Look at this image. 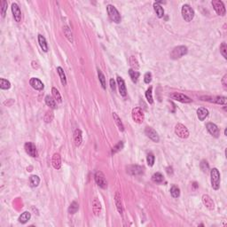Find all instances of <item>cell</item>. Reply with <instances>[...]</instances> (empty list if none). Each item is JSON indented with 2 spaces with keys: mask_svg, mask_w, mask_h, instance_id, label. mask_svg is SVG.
Listing matches in <instances>:
<instances>
[{
  "mask_svg": "<svg viewBox=\"0 0 227 227\" xmlns=\"http://www.w3.org/2000/svg\"><path fill=\"white\" fill-rule=\"evenodd\" d=\"M107 14L110 18V20L115 23H120L121 20H122V18H121V15L119 13V12L117 11V9L112 5V4H108L107 6Z\"/></svg>",
  "mask_w": 227,
  "mask_h": 227,
  "instance_id": "1",
  "label": "cell"
},
{
  "mask_svg": "<svg viewBox=\"0 0 227 227\" xmlns=\"http://www.w3.org/2000/svg\"><path fill=\"white\" fill-rule=\"evenodd\" d=\"M215 11L217 12V13L218 15H221V16H224L226 12V7H225V4L222 1H219V0H214L211 2Z\"/></svg>",
  "mask_w": 227,
  "mask_h": 227,
  "instance_id": "9",
  "label": "cell"
},
{
  "mask_svg": "<svg viewBox=\"0 0 227 227\" xmlns=\"http://www.w3.org/2000/svg\"><path fill=\"white\" fill-rule=\"evenodd\" d=\"M52 119H53V113L52 112H47L45 116H44V121L46 123H50V122L52 121Z\"/></svg>",
  "mask_w": 227,
  "mask_h": 227,
  "instance_id": "46",
  "label": "cell"
},
{
  "mask_svg": "<svg viewBox=\"0 0 227 227\" xmlns=\"http://www.w3.org/2000/svg\"><path fill=\"white\" fill-rule=\"evenodd\" d=\"M130 63H131V67H132V68H133V70L135 69H138L139 68V63H138V61H137V59L134 57V56H131V58H130Z\"/></svg>",
  "mask_w": 227,
  "mask_h": 227,
  "instance_id": "42",
  "label": "cell"
},
{
  "mask_svg": "<svg viewBox=\"0 0 227 227\" xmlns=\"http://www.w3.org/2000/svg\"><path fill=\"white\" fill-rule=\"evenodd\" d=\"M117 83H118L120 94H121L123 97H125L126 94H127V90H126L125 83H124L123 79L121 76H117Z\"/></svg>",
  "mask_w": 227,
  "mask_h": 227,
  "instance_id": "18",
  "label": "cell"
},
{
  "mask_svg": "<svg viewBox=\"0 0 227 227\" xmlns=\"http://www.w3.org/2000/svg\"><path fill=\"white\" fill-rule=\"evenodd\" d=\"M110 87L112 91H115V82L113 78L110 79Z\"/></svg>",
  "mask_w": 227,
  "mask_h": 227,
  "instance_id": "48",
  "label": "cell"
},
{
  "mask_svg": "<svg viewBox=\"0 0 227 227\" xmlns=\"http://www.w3.org/2000/svg\"><path fill=\"white\" fill-rule=\"evenodd\" d=\"M113 117H114L115 122L116 125L118 126L119 130H120L121 131H124V126H123V123H122L120 117L116 115V113H113Z\"/></svg>",
  "mask_w": 227,
  "mask_h": 227,
  "instance_id": "29",
  "label": "cell"
},
{
  "mask_svg": "<svg viewBox=\"0 0 227 227\" xmlns=\"http://www.w3.org/2000/svg\"><path fill=\"white\" fill-rule=\"evenodd\" d=\"M123 148V141H120L118 144H116V145L113 147V149H112V154L117 153V152L121 151Z\"/></svg>",
  "mask_w": 227,
  "mask_h": 227,
  "instance_id": "41",
  "label": "cell"
},
{
  "mask_svg": "<svg viewBox=\"0 0 227 227\" xmlns=\"http://www.w3.org/2000/svg\"><path fill=\"white\" fill-rule=\"evenodd\" d=\"M181 13H182L184 20L187 22L192 21V20L194 18V11L189 4H184L182 6Z\"/></svg>",
  "mask_w": 227,
  "mask_h": 227,
  "instance_id": "3",
  "label": "cell"
},
{
  "mask_svg": "<svg viewBox=\"0 0 227 227\" xmlns=\"http://www.w3.org/2000/svg\"><path fill=\"white\" fill-rule=\"evenodd\" d=\"M170 98L172 99H175L177 101H179V102H182V103H191L192 102V99L187 97L186 95L185 94H182V93H178V92H173L171 93L170 95Z\"/></svg>",
  "mask_w": 227,
  "mask_h": 227,
  "instance_id": "10",
  "label": "cell"
},
{
  "mask_svg": "<svg viewBox=\"0 0 227 227\" xmlns=\"http://www.w3.org/2000/svg\"><path fill=\"white\" fill-rule=\"evenodd\" d=\"M24 149L29 156H31V157H36L37 156L36 147L35 144H33L32 142H27L24 146Z\"/></svg>",
  "mask_w": 227,
  "mask_h": 227,
  "instance_id": "11",
  "label": "cell"
},
{
  "mask_svg": "<svg viewBox=\"0 0 227 227\" xmlns=\"http://www.w3.org/2000/svg\"><path fill=\"white\" fill-rule=\"evenodd\" d=\"M38 43H39V45H40L41 49H42L44 52H47V51H48V44H47L46 39L44 38V36L38 35Z\"/></svg>",
  "mask_w": 227,
  "mask_h": 227,
  "instance_id": "22",
  "label": "cell"
},
{
  "mask_svg": "<svg viewBox=\"0 0 227 227\" xmlns=\"http://www.w3.org/2000/svg\"><path fill=\"white\" fill-rule=\"evenodd\" d=\"M226 79H227V75H225L224 77H223V80H222V83L225 87H226L227 83H226Z\"/></svg>",
  "mask_w": 227,
  "mask_h": 227,
  "instance_id": "49",
  "label": "cell"
},
{
  "mask_svg": "<svg viewBox=\"0 0 227 227\" xmlns=\"http://www.w3.org/2000/svg\"><path fill=\"white\" fill-rule=\"evenodd\" d=\"M51 164L54 169L59 170L61 167V158L59 154H54L51 159Z\"/></svg>",
  "mask_w": 227,
  "mask_h": 227,
  "instance_id": "20",
  "label": "cell"
},
{
  "mask_svg": "<svg viewBox=\"0 0 227 227\" xmlns=\"http://www.w3.org/2000/svg\"><path fill=\"white\" fill-rule=\"evenodd\" d=\"M94 178H95L96 183L98 184V186H99V187H101V188H103V189H105V188L107 187V179H106L105 175H104L101 171L96 172Z\"/></svg>",
  "mask_w": 227,
  "mask_h": 227,
  "instance_id": "8",
  "label": "cell"
},
{
  "mask_svg": "<svg viewBox=\"0 0 227 227\" xmlns=\"http://www.w3.org/2000/svg\"><path fill=\"white\" fill-rule=\"evenodd\" d=\"M145 134L150 139H152L154 142H159L160 140V138L157 134V132L151 127H146V130H145Z\"/></svg>",
  "mask_w": 227,
  "mask_h": 227,
  "instance_id": "13",
  "label": "cell"
},
{
  "mask_svg": "<svg viewBox=\"0 0 227 227\" xmlns=\"http://www.w3.org/2000/svg\"><path fill=\"white\" fill-rule=\"evenodd\" d=\"M51 93H52V96H53L54 99H55L56 101H58L59 103H61V101H62L61 96H60L59 91H58L56 88H52V89H51Z\"/></svg>",
  "mask_w": 227,
  "mask_h": 227,
  "instance_id": "37",
  "label": "cell"
},
{
  "mask_svg": "<svg viewBox=\"0 0 227 227\" xmlns=\"http://www.w3.org/2000/svg\"><path fill=\"white\" fill-rule=\"evenodd\" d=\"M129 75H130V77L131 78L132 82L133 83H137L138 80H139V73L136 70H133L132 68L129 70Z\"/></svg>",
  "mask_w": 227,
  "mask_h": 227,
  "instance_id": "30",
  "label": "cell"
},
{
  "mask_svg": "<svg viewBox=\"0 0 227 227\" xmlns=\"http://www.w3.org/2000/svg\"><path fill=\"white\" fill-rule=\"evenodd\" d=\"M197 115H198V118L200 121H204L206 119V117L209 115V111L205 107H200L197 110Z\"/></svg>",
  "mask_w": 227,
  "mask_h": 227,
  "instance_id": "23",
  "label": "cell"
},
{
  "mask_svg": "<svg viewBox=\"0 0 227 227\" xmlns=\"http://www.w3.org/2000/svg\"><path fill=\"white\" fill-rule=\"evenodd\" d=\"M144 81L146 83H150L151 81H152V74L150 72H147L145 74V76H144Z\"/></svg>",
  "mask_w": 227,
  "mask_h": 227,
  "instance_id": "47",
  "label": "cell"
},
{
  "mask_svg": "<svg viewBox=\"0 0 227 227\" xmlns=\"http://www.w3.org/2000/svg\"><path fill=\"white\" fill-rule=\"evenodd\" d=\"M226 51H227V45L226 43H222V44L220 45V52L221 54L223 55V57L225 59L227 58V54H226Z\"/></svg>",
  "mask_w": 227,
  "mask_h": 227,
  "instance_id": "45",
  "label": "cell"
},
{
  "mask_svg": "<svg viewBox=\"0 0 227 227\" xmlns=\"http://www.w3.org/2000/svg\"><path fill=\"white\" fill-rule=\"evenodd\" d=\"M74 141L75 146H80L83 141V136H82V131L79 129H76L74 132Z\"/></svg>",
  "mask_w": 227,
  "mask_h": 227,
  "instance_id": "19",
  "label": "cell"
},
{
  "mask_svg": "<svg viewBox=\"0 0 227 227\" xmlns=\"http://www.w3.org/2000/svg\"><path fill=\"white\" fill-rule=\"evenodd\" d=\"M57 72H58V74H59V75L61 83H62L63 85H66V84H67V78H66V75H65L64 70L62 69V67H57Z\"/></svg>",
  "mask_w": 227,
  "mask_h": 227,
  "instance_id": "27",
  "label": "cell"
},
{
  "mask_svg": "<svg viewBox=\"0 0 227 227\" xmlns=\"http://www.w3.org/2000/svg\"><path fill=\"white\" fill-rule=\"evenodd\" d=\"M12 15H13L15 21L20 22L21 20V12H20L19 5L16 3L12 4Z\"/></svg>",
  "mask_w": 227,
  "mask_h": 227,
  "instance_id": "15",
  "label": "cell"
},
{
  "mask_svg": "<svg viewBox=\"0 0 227 227\" xmlns=\"http://www.w3.org/2000/svg\"><path fill=\"white\" fill-rule=\"evenodd\" d=\"M201 99L204 100V101H209V102L220 104V105H226L227 102L226 97H222V96H217V97L205 96V97H201Z\"/></svg>",
  "mask_w": 227,
  "mask_h": 227,
  "instance_id": "7",
  "label": "cell"
},
{
  "mask_svg": "<svg viewBox=\"0 0 227 227\" xmlns=\"http://www.w3.org/2000/svg\"><path fill=\"white\" fill-rule=\"evenodd\" d=\"M146 161H147V164L150 167H152L154 165V155L153 154H151V153L148 154L147 157H146Z\"/></svg>",
  "mask_w": 227,
  "mask_h": 227,
  "instance_id": "44",
  "label": "cell"
},
{
  "mask_svg": "<svg viewBox=\"0 0 227 227\" xmlns=\"http://www.w3.org/2000/svg\"><path fill=\"white\" fill-rule=\"evenodd\" d=\"M10 87H11V83L8 80L4 79V78L0 79V88L2 90H8V89H10Z\"/></svg>",
  "mask_w": 227,
  "mask_h": 227,
  "instance_id": "35",
  "label": "cell"
},
{
  "mask_svg": "<svg viewBox=\"0 0 227 227\" xmlns=\"http://www.w3.org/2000/svg\"><path fill=\"white\" fill-rule=\"evenodd\" d=\"M167 172H168V174L170 175V174H172V168L171 167H169V168H167Z\"/></svg>",
  "mask_w": 227,
  "mask_h": 227,
  "instance_id": "50",
  "label": "cell"
},
{
  "mask_svg": "<svg viewBox=\"0 0 227 227\" xmlns=\"http://www.w3.org/2000/svg\"><path fill=\"white\" fill-rule=\"evenodd\" d=\"M6 10H7V2L4 1V0H2L1 1V14H2V17L5 16Z\"/></svg>",
  "mask_w": 227,
  "mask_h": 227,
  "instance_id": "43",
  "label": "cell"
},
{
  "mask_svg": "<svg viewBox=\"0 0 227 227\" xmlns=\"http://www.w3.org/2000/svg\"><path fill=\"white\" fill-rule=\"evenodd\" d=\"M202 202L203 204L210 210H214L215 209V203L213 202V200L211 199V197L208 194H204L202 196Z\"/></svg>",
  "mask_w": 227,
  "mask_h": 227,
  "instance_id": "17",
  "label": "cell"
},
{
  "mask_svg": "<svg viewBox=\"0 0 227 227\" xmlns=\"http://www.w3.org/2000/svg\"><path fill=\"white\" fill-rule=\"evenodd\" d=\"M98 75H99V82L101 83L102 88L106 89L107 88V86H106V78H105V75H103V73L99 69H98Z\"/></svg>",
  "mask_w": 227,
  "mask_h": 227,
  "instance_id": "38",
  "label": "cell"
},
{
  "mask_svg": "<svg viewBox=\"0 0 227 227\" xmlns=\"http://www.w3.org/2000/svg\"><path fill=\"white\" fill-rule=\"evenodd\" d=\"M63 31H64V34H65L66 37L68 39V41H70L71 43H73V41H74L73 34H72V31H71V29L69 28V27H67V26H64V28H63Z\"/></svg>",
  "mask_w": 227,
  "mask_h": 227,
  "instance_id": "28",
  "label": "cell"
},
{
  "mask_svg": "<svg viewBox=\"0 0 227 227\" xmlns=\"http://www.w3.org/2000/svg\"><path fill=\"white\" fill-rule=\"evenodd\" d=\"M79 210V204L76 202H73L70 206L68 207V213L69 214H75Z\"/></svg>",
  "mask_w": 227,
  "mask_h": 227,
  "instance_id": "32",
  "label": "cell"
},
{
  "mask_svg": "<svg viewBox=\"0 0 227 227\" xmlns=\"http://www.w3.org/2000/svg\"><path fill=\"white\" fill-rule=\"evenodd\" d=\"M170 194L173 198H178L180 195V189L177 186H172L170 188Z\"/></svg>",
  "mask_w": 227,
  "mask_h": 227,
  "instance_id": "34",
  "label": "cell"
},
{
  "mask_svg": "<svg viewBox=\"0 0 227 227\" xmlns=\"http://www.w3.org/2000/svg\"><path fill=\"white\" fill-rule=\"evenodd\" d=\"M186 53H187V47H186V46H184V45H180V46L175 47V48L171 51L170 56V58L173 59H180V58H182L183 56H185Z\"/></svg>",
  "mask_w": 227,
  "mask_h": 227,
  "instance_id": "4",
  "label": "cell"
},
{
  "mask_svg": "<svg viewBox=\"0 0 227 227\" xmlns=\"http://www.w3.org/2000/svg\"><path fill=\"white\" fill-rule=\"evenodd\" d=\"M154 11H155V12H156L158 18L163 17V15H164V10H163V8L157 2L154 4Z\"/></svg>",
  "mask_w": 227,
  "mask_h": 227,
  "instance_id": "25",
  "label": "cell"
},
{
  "mask_svg": "<svg viewBox=\"0 0 227 227\" xmlns=\"http://www.w3.org/2000/svg\"><path fill=\"white\" fill-rule=\"evenodd\" d=\"M175 133L181 139H187L189 137V131H188L187 128L181 123H178L176 125Z\"/></svg>",
  "mask_w": 227,
  "mask_h": 227,
  "instance_id": "6",
  "label": "cell"
},
{
  "mask_svg": "<svg viewBox=\"0 0 227 227\" xmlns=\"http://www.w3.org/2000/svg\"><path fill=\"white\" fill-rule=\"evenodd\" d=\"M200 167H201V170L204 172V173H207L210 170V165L208 163V162L206 160H202L201 162V164H200Z\"/></svg>",
  "mask_w": 227,
  "mask_h": 227,
  "instance_id": "40",
  "label": "cell"
},
{
  "mask_svg": "<svg viewBox=\"0 0 227 227\" xmlns=\"http://www.w3.org/2000/svg\"><path fill=\"white\" fill-rule=\"evenodd\" d=\"M206 128L208 130V131L210 133V135H212L215 138H218L220 135V131L219 128L213 123H209L206 125Z\"/></svg>",
  "mask_w": 227,
  "mask_h": 227,
  "instance_id": "12",
  "label": "cell"
},
{
  "mask_svg": "<svg viewBox=\"0 0 227 227\" xmlns=\"http://www.w3.org/2000/svg\"><path fill=\"white\" fill-rule=\"evenodd\" d=\"M132 119L137 123H142L145 120V115L140 107H135L132 109L131 113Z\"/></svg>",
  "mask_w": 227,
  "mask_h": 227,
  "instance_id": "5",
  "label": "cell"
},
{
  "mask_svg": "<svg viewBox=\"0 0 227 227\" xmlns=\"http://www.w3.org/2000/svg\"><path fill=\"white\" fill-rule=\"evenodd\" d=\"M45 103L48 107H50L51 108H56L57 107V104H56V100L54 99V98L51 97V96H46L45 97Z\"/></svg>",
  "mask_w": 227,
  "mask_h": 227,
  "instance_id": "26",
  "label": "cell"
},
{
  "mask_svg": "<svg viewBox=\"0 0 227 227\" xmlns=\"http://www.w3.org/2000/svg\"><path fill=\"white\" fill-rule=\"evenodd\" d=\"M30 218H31V214L28 211H25L19 217L18 220L20 224H26L28 220H30Z\"/></svg>",
  "mask_w": 227,
  "mask_h": 227,
  "instance_id": "24",
  "label": "cell"
},
{
  "mask_svg": "<svg viewBox=\"0 0 227 227\" xmlns=\"http://www.w3.org/2000/svg\"><path fill=\"white\" fill-rule=\"evenodd\" d=\"M127 172L132 176H138L143 174V168L139 165H130L127 167Z\"/></svg>",
  "mask_w": 227,
  "mask_h": 227,
  "instance_id": "14",
  "label": "cell"
},
{
  "mask_svg": "<svg viewBox=\"0 0 227 227\" xmlns=\"http://www.w3.org/2000/svg\"><path fill=\"white\" fill-rule=\"evenodd\" d=\"M115 204L117 207V210L119 211L120 214L123 213V207H122V200H121V196L119 195L118 193H116L115 194Z\"/></svg>",
  "mask_w": 227,
  "mask_h": 227,
  "instance_id": "33",
  "label": "cell"
},
{
  "mask_svg": "<svg viewBox=\"0 0 227 227\" xmlns=\"http://www.w3.org/2000/svg\"><path fill=\"white\" fill-rule=\"evenodd\" d=\"M29 83L32 86V88L36 90V91H42L44 87V83L38 78H36V77H32L29 80Z\"/></svg>",
  "mask_w": 227,
  "mask_h": 227,
  "instance_id": "16",
  "label": "cell"
},
{
  "mask_svg": "<svg viewBox=\"0 0 227 227\" xmlns=\"http://www.w3.org/2000/svg\"><path fill=\"white\" fill-rule=\"evenodd\" d=\"M152 179H153V181H154V183H162L164 178H163V176H162V173L156 172V173H154V174L153 175Z\"/></svg>",
  "mask_w": 227,
  "mask_h": 227,
  "instance_id": "36",
  "label": "cell"
},
{
  "mask_svg": "<svg viewBox=\"0 0 227 227\" xmlns=\"http://www.w3.org/2000/svg\"><path fill=\"white\" fill-rule=\"evenodd\" d=\"M210 177H211V186L212 188L215 190H218L220 187V173L218 169L214 168L210 170Z\"/></svg>",
  "mask_w": 227,
  "mask_h": 227,
  "instance_id": "2",
  "label": "cell"
},
{
  "mask_svg": "<svg viewBox=\"0 0 227 227\" xmlns=\"http://www.w3.org/2000/svg\"><path fill=\"white\" fill-rule=\"evenodd\" d=\"M152 90H153V87H152V86H150V87L147 89L146 92V99H147V101H148V103H149V104H153V102H154V100H153Z\"/></svg>",
  "mask_w": 227,
  "mask_h": 227,
  "instance_id": "39",
  "label": "cell"
},
{
  "mask_svg": "<svg viewBox=\"0 0 227 227\" xmlns=\"http://www.w3.org/2000/svg\"><path fill=\"white\" fill-rule=\"evenodd\" d=\"M39 183H40V179H39V178H38L37 176L33 175V176H31V177L29 178V184H30V186H31L32 187H36V186H38Z\"/></svg>",
  "mask_w": 227,
  "mask_h": 227,
  "instance_id": "31",
  "label": "cell"
},
{
  "mask_svg": "<svg viewBox=\"0 0 227 227\" xmlns=\"http://www.w3.org/2000/svg\"><path fill=\"white\" fill-rule=\"evenodd\" d=\"M92 210L93 212L96 216H99L101 212V205L100 202H99L98 198H94L93 202H92Z\"/></svg>",
  "mask_w": 227,
  "mask_h": 227,
  "instance_id": "21",
  "label": "cell"
}]
</instances>
